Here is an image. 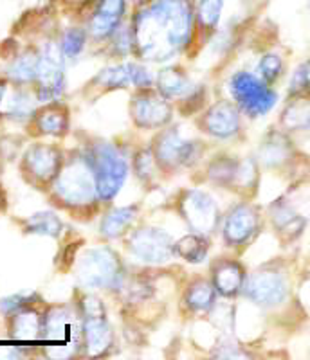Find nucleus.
I'll return each mask as SVG.
<instances>
[{
    "mask_svg": "<svg viewBox=\"0 0 310 360\" xmlns=\"http://www.w3.org/2000/svg\"><path fill=\"white\" fill-rule=\"evenodd\" d=\"M195 24L193 0H151L135 9L134 51L147 62H168L188 45Z\"/></svg>",
    "mask_w": 310,
    "mask_h": 360,
    "instance_id": "obj_1",
    "label": "nucleus"
},
{
    "mask_svg": "<svg viewBox=\"0 0 310 360\" xmlns=\"http://www.w3.org/2000/svg\"><path fill=\"white\" fill-rule=\"evenodd\" d=\"M96 176L98 198L111 202L121 191L128 176V162L118 146L108 143L96 144L89 155Z\"/></svg>",
    "mask_w": 310,
    "mask_h": 360,
    "instance_id": "obj_2",
    "label": "nucleus"
},
{
    "mask_svg": "<svg viewBox=\"0 0 310 360\" xmlns=\"http://www.w3.org/2000/svg\"><path fill=\"white\" fill-rule=\"evenodd\" d=\"M54 189L67 205L83 207L92 204L98 198V188H96V176L90 159L78 157L69 160L58 173Z\"/></svg>",
    "mask_w": 310,
    "mask_h": 360,
    "instance_id": "obj_3",
    "label": "nucleus"
},
{
    "mask_svg": "<svg viewBox=\"0 0 310 360\" xmlns=\"http://www.w3.org/2000/svg\"><path fill=\"white\" fill-rule=\"evenodd\" d=\"M229 92L240 112L249 117H261L269 114L278 101V96L260 76L251 72L232 74L229 79Z\"/></svg>",
    "mask_w": 310,
    "mask_h": 360,
    "instance_id": "obj_4",
    "label": "nucleus"
},
{
    "mask_svg": "<svg viewBox=\"0 0 310 360\" xmlns=\"http://www.w3.org/2000/svg\"><path fill=\"white\" fill-rule=\"evenodd\" d=\"M78 281L89 290L112 288L121 278V263L108 247L89 249L78 263Z\"/></svg>",
    "mask_w": 310,
    "mask_h": 360,
    "instance_id": "obj_5",
    "label": "nucleus"
},
{
    "mask_svg": "<svg viewBox=\"0 0 310 360\" xmlns=\"http://www.w3.org/2000/svg\"><path fill=\"white\" fill-rule=\"evenodd\" d=\"M128 249L137 262L148 265H163L175 254L173 238L157 227H141L128 238Z\"/></svg>",
    "mask_w": 310,
    "mask_h": 360,
    "instance_id": "obj_6",
    "label": "nucleus"
},
{
    "mask_svg": "<svg viewBox=\"0 0 310 360\" xmlns=\"http://www.w3.org/2000/svg\"><path fill=\"white\" fill-rule=\"evenodd\" d=\"M180 214L195 233L209 234L216 229L221 211L215 198L200 189H190L180 198Z\"/></svg>",
    "mask_w": 310,
    "mask_h": 360,
    "instance_id": "obj_7",
    "label": "nucleus"
},
{
    "mask_svg": "<svg viewBox=\"0 0 310 360\" xmlns=\"http://www.w3.org/2000/svg\"><path fill=\"white\" fill-rule=\"evenodd\" d=\"M244 294L258 307L273 308L285 301L289 294V285H287L285 276L280 274L278 270L264 269L254 272L247 279L244 285Z\"/></svg>",
    "mask_w": 310,
    "mask_h": 360,
    "instance_id": "obj_8",
    "label": "nucleus"
},
{
    "mask_svg": "<svg viewBox=\"0 0 310 360\" xmlns=\"http://www.w3.org/2000/svg\"><path fill=\"white\" fill-rule=\"evenodd\" d=\"M130 114L137 128L155 130V128L166 127L172 121L173 110L166 98H163L159 92L143 89L132 98Z\"/></svg>",
    "mask_w": 310,
    "mask_h": 360,
    "instance_id": "obj_9",
    "label": "nucleus"
},
{
    "mask_svg": "<svg viewBox=\"0 0 310 360\" xmlns=\"http://www.w3.org/2000/svg\"><path fill=\"white\" fill-rule=\"evenodd\" d=\"M154 155L161 168H182V166H190L197 160V157H199V143L182 139L177 130H166L155 141Z\"/></svg>",
    "mask_w": 310,
    "mask_h": 360,
    "instance_id": "obj_10",
    "label": "nucleus"
},
{
    "mask_svg": "<svg viewBox=\"0 0 310 360\" xmlns=\"http://www.w3.org/2000/svg\"><path fill=\"white\" fill-rule=\"evenodd\" d=\"M38 99L53 101L63 92V53L56 44H47L38 62Z\"/></svg>",
    "mask_w": 310,
    "mask_h": 360,
    "instance_id": "obj_11",
    "label": "nucleus"
},
{
    "mask_svg": "<svg viewBox=\"0 0 310 360\" xmlns=\"http://www.w3.org/2000/svg\"><path fill=\"white\" fill-rule=\"evenodd\" d=\"M260 214L249 204H238L231 209L224 221V240L229 247H242L249 242L258 229Z\"/></svg>",
    "mask_w": 310,
    "mask_h": 360,
    "instance_id": "obj_12",
    "label": "nucleus"
},
{
    "mask_svg": "<svg viewBox=\"0 0 310 360\" xmlns=\"http://www.w3.org/2000/svg\"><path fill=\"white\" fill-rule=\"evenodd\" d=\"M127 8L128 0H98L89 20L90 37L96 40L111 38L123 24Z\"/></svg>",
    "mask_w": 310,
    "mask_h": 360,
    "instance_id": "obj_13",
    "label": "nucleus"
},
{
    "mask_svg": "<svg viewBox=\"0 0 310 360\" xmlns=\"http://www.w3.org/2000/svg\"><path fill=\"white\" fill-rule=\"evenodd\" d=\"M206 134L216 139H231L240 131V108L231 101H218L202 117Z\"/></svg>",
    "mask_w": 310,
    "mask_h": 360,
    "instance_id": "obj_14",
    "label": "nucleus"
},
{
    "mask_svg": "<svg viewBox=\"0 0 310 360\" xmlns=\"http://www.w3.org/2000/svg\"><path fill=\"white\" fill-rule=\"evenodd\" d=\"M94 82L105 89H127L128 85H134L139 90H143L154 85L151 74L143 65L132 62L101 70V74L96 76Z\"/></svg>",
    "mask_w": 310,
    "mask_h": 360,
    "instance_id": "obj_15",
    "label": "nucleus"
},
{
    "mask_svg": "<svg viewBox=\"0 0 310 360\" xmlns=\"http://www.w3.org/2000/svg\"><path fill=\"white\" fill-rule=\"evenodd\" d=\"M25 168L37 180L47 182L56 179L61 169V153L58 148L47 144H35L24 157Z\"/></svg>",
    "mask_w": 310,
    "mask_h": 360,
    "instance_id": "obj_16",
    "label": "nucleus"
},
{
    "mask_svg": "<svg viewBox=\"0 0 310 360\" xmlns=\"http://www.w3.org/2000/svg\"><path fill=\"white\" fill-rule=\"evenodd\" d=\"M42 332H45V339L61 340L67 348H74L76 337L83 333V326L80 328L67 308H53L42 321Z\"/></svg>",
    "mask_w": 310,
    "mask_h": 360,
    "instance_id": "obj_17",
    "label": "nucleus"
},
{
    "mask_svg": "<svg viewBox=\"0 0 310 360\" xmlns=\"http://www.w3.org/2000/svg\"><path fill=\"white\" fill-rule=\"evenodd\" d=\"M211 281L216 294L222 295V297H235L244 290V266L238 262H232V259H224V262L216 263L215 269H213Z\"/></svg>",
    "mask_w": 310,
    "mask_h": 360,
    "instance_id": "obj_18",
    "label": "nucleus"
},
{
    "mask_svg": "<svg viewBox=\"0 0 310 360\" xmlns=\"http://www.w3.org/2000/svg\"><path fill=\"white\" fill-rule=\"evenodd\" d=\"M83 339L89 355H103L112 346V328L106 323V315L103 317H85L83 323Z\"/></svg>",
    "mask_w": 310,
    "mask_h": 360,
    "instance_id": "obj_19",
    "label": "nucleus"
},
{
    "mask_svg": "<svg viewBox=\"0 0 310 360\" xmlns=\"http://www.w3.org/2000/svg\"><path fill=\"white\" fill-rule=\"evenodd\" d=\"M157 92L166 99L182 98L192 92V82L186 74L177 67H168L157 74Z\"/></svg>",
    "mask_w": 310,
    "mask_h": 360,
    "instance_id": "obj_20",
    "label": "nucleus"
},
{
    "mask_svg": "<svg viewBox=\"0 0 310 360\" xmlns=\"http://www.w3.org/2000/svg\"><path fill=\"white\" fill-rule=\"evenodd\" d=\"M216 290L213 281L208 279H195L184 292V304L193 314H206L215 307Z\"/></svg>",
    "mask_w": 310,
    "mask_h": 360,
    "instance_id": "obj_21",
    "label": "nucleus"
},
{
    "mask_svg": "<svg viewBox=\"0 0 310 360\" xmlns=\"http://www.w3.org/2000/svg\"><path fill=\"white\" fill-rule=\"evenodd\" d=\"M37 127L42 134L54 135V137H60L67 131L69 128V114H67V108L60 103H53V105H47L44 110H40L37 114Z\"/></svg>",
    "mask_w": 310,
    "mask_h": 360,
    "instance_id": "obj_22",
    "label": "nucleus"
},
{
    "mask_svg": "<svg viewBox=\"0 0 310 360\" xmlns=\"http://www.w3.org/2000/svg\"><path fill=\"white\" fill-rule=\"evenodd\" d=\"M271 217H273V224L278 233L285 234L287 238H296L298 234H302L303 227H305V220L302 214L285 202L274 204Z\"/></svg>",
    "mask_w": 310,
    "mask_h": 360,
    "instance_id": "obj_23",
    "label": "nucleus"
},
{
    "mask_svg": "<svg viewBox=\"0 0 310 360\" xmlns=\"http://www.w3.org/2000/svg\"><path fill=\"white\" fill-rule=\"evenodd\" d=\"M135 218H137V205L112 209L111 213L103 218L101 234L105 238H111V240L123 236L130 229V225L134 224Z\"/></svg>",
    "mask_w": 310,
    "mask_h": 360,
    "instance_id": "obj_24",
    "label": "nucleus"
},
{
    "mask_svg": "<svg viewBox=\"0 0 310 360\" xmlns=\"http://www.w3.org/2000/svg\"><path fill=\"white\" fill-rule=\"evenodd\" d=\"M282 124L289 131L310 130V99L298 98L290 101L282 114Z\"/></svg>",
    "mask_w": 310,
    "mask_h": 360,
    "instance_id": "obj_25",
    "label": "nucleus"
},
{
    "mask_svg": "<svg viewBox=\"0 0 310 360\" xmlns=\"http://www.w3.org/2000/svg\"><path fill=\"white\" fill-rule=\"evenodd\" d=\"M290 157V143L285 139V135L273 134L261 144L260 159L269 168H278L287 162Z\"/></svg>",
    "mask_w": 310,
    "mask_h": 360,
    "instance_id": "obj_26",
    "label": "nucleus"
},
{
    "mask_svg": "<svg viewBox=\"0 0 310 360\" xmlns=\"http://www.w3.org/2000/svg\"><path fill=\"white\" fill-rule=\"evenodd\" d=\"M208 250V240L204 238V234L200 233L186 234L184 238H180L179 242H175V252L188 263L206 262Z\"/></svg>",
    "mask_w": 310,
    "mask_h": 360,
    "instance_id": "obj_27",
    "label": "nucleus"
},
{
    "mask_svg": "<svg viewBox=\"0 0 310 360\" xmlns=\"http://www.w3.org/2000/svg\"><path fill=\"white\" fill-rule=\"evenodd\" d=\"M195 22L204 31H215L221 24L225 0H195Z\"/></svg>",
    "mask_w": 310,
    "mask_h": 360,
    "instance_id": "obj_28",
    "label": "nucleus"
},
{
    "mask_svg": "<svg viewBox=\"0 0 310 360\" xmlns=\"http://www.w3.org/2000/svg\"><path fill=\"white\" fill-rule=\"evenodd\" d=\"M38 62H40V54L27 51L22 56H18L15 62L9 65L8 76L15 83H29L37 79L38 74Z\"/></svg>",
    "mask_w": 310,
    "mask_h": 360,
    "instance_id": "obj_29",
    "label": "nucleus"
},
{
    "mask_svg": "<svg viewBox=\"0 0 310 360\" xmlns=\"http://www.w3.org/2000/svg\"><path fill=\"white\" fill-rule=\"evenodd\" d=\"M2 110L8 117L17 119V121H25L35 114V103L27 92L22 90H15L11 96L4 98L2 101Z\"/></svg>",
    "mask_w": 310,
    "mask_h": 360,
    "instance_id": "obj_30",
    "label": "nucleus"
},
{
    "mask_svg": "<svg viewBox=\"0 0 310 360\" xmlns=\"http://www.w3.org/2000/svg\"><path fill=\"white\" fill-rule=\"evenodd\" d=\"M42 332V319L37 311L20 310L13 317V337L15 339H37Z\"/></svg>",
    "mask_w": 310,
    "mask_h": 360,
    "instance_id": "obj_31",
    "label": "nucleus"
},
{
    "mask_svg": "<svg viewBox=\"0 0 310 360\" xmlns=\"http://www.w3.org/2000/svg\"><path fill=\"white\" fill-rule=\"evenodd\" d=\"M61 229H63V224H61L60 218L54 213H37L25 221V231L33 234H40V236H51L56 238L60 236Z\"/></svg>",
    "mask_w": 310,
    "mask_h": 360,
    "instance_id": "obj_32",
    "label": "nucleus"
},
{
    "mask_svg": "<svg viewBox=\"0 0 310 360\" xmlns=\"http://www.w3.org/2000/svg\"><path fill=\"white\" fill-rule=\"evenodd\" d=\"M85 41H87V33L83 31V29L80 27L67 29L60 41L61 53H63V56L66 58L80 56V53L85 49Z\"/></svg>",
    "mask_w": 310,
    "mask_h": 360,
    "instance_id": "obj_33",
    "label": "nucleus"
},
{
    "mask_svg": "<svg viewBox=\"0 0 310 360\" xmlns=\"http://www.w3.org/2000/svg\"><path fill=\"white\" fill-rule=\"evenodd\" d=\"M238 162L231 160L229 157H222V159L215 160V162L209 166V176L215 184L228 186L231 182H235V176H237Z\"/></svg>",
    "mask_w": 310,
    "mask_h": 360,
    "instance_id": "obj_34",
    "label": "nucleus"
},
{
    "mask_svg": "<svg viewBox=\"0 0 310 360\" xmlns=\"http://www.w3.org/2000/svg\"><path fill=\"white\" fill-rule=\"evenodd\" d=\"M283 72V60L280 54L267 53L258 62V76L266 83H274Z\"/></svg>",
    "mask_w": 310,
    "mask_h": 360,
    "instance_id": "obj_35",
    "label": "nucleus"
},
{
    "mask_svg": "<svg viewBox=\"0 0 310 360\" xmlns=\"http://www.w3.org/2000/svg\"><path fill=\"white\" fill-rule=\"evenodd\" d=\"M235 182H237L240 188L247 189L253 188L254 182H256V162L253 159H247L244 162H238L237 176H235Z\"/></svg>",
    "mask_w": 310,
    "mask_h": 360,
    "instance_id": "obj_36",
    "label": "nucleus"
},
{
    "mask_svg": "<svg viewBox=\"0 0 310 360\" xmlns=\"http://www.w3.org/2000/svg\"><path fill=\"white\" fill-rule=\"evenodd\" d=\"M155 155L154 150H141L135 157V173L141 180H148L154 175Z\"/></svg>",
    "mask_w": 310,
    "mask_h": 360,
    "instance_id": "obj_37",
    "label": "nucleus"
},
{
    "mask_svg": "<svg viewBox=\"0 0 310 360\" xmlns=\"http://www.w3.org/2000/svg\"><path fill=\"white\" fill-rule=\"evenodd\" d=\"M310 86V67L309 63H303L302 67H298V70L294 72L292 79H290V94L299 96L302 92H305Z\"/></svg>",
    "mask_w": 310,
    "mask_h": 360,
    "instance_id": "obj_38",
    "label": "nucleus"
},
{
    "mask_svg": "<svg viewBox=\"0 0 310 360\" xmlns=\"http://www.w3.org/2000/svg\"><path fill=\"white\" fill-rule=\"evenodd\" d=\"M82 310L85 317H103L106 315L105 307L99 301L98 297H92V295H87L85 299L82 301Z\"/></svg>",
    "mask_w": 310,
    "mask_h": 360,
    "instance_id": "obj_39",
    "label": "nucleus"
},
{
    "mask_svg": "<svg viewBox=\"0 0 310 360\" xmlns=\"http://www.w3.org/2000/svg\"><path fill=\"white\" fill-rule=\"evenodd\" d=\"M25 304H27L25 295H11V297H6L0 301V310L4 311V314H17V311L24 310Z\"/></svg>",
    "mask_w": 310,
    "mask_h": 360,
    "instance_id": "obj_40",
    "label": "nucleus"
},
{
    "mask_svg": "<svg viewBox=\"0 0 310 360\" xmlns=\"http://www.w3.org/2000/svg\"><path fill=\"white\" fill-rule=\"evenodd\" d=\"M218 348L224 349V352H215L213 355L221 356V359H231V356H244V352H240L237 344L231 342V340H222V342L218 344Z\"/></svg>",
    "mask_w": 310,
    "mask_h": 360,
    "instance_id": "obj_41",
    "label": "nucleus"
},
{
    "mask_svg": "<svg viewBox=\"0 0 310 360\" xmlns=\"http://www.w3.org/2000/svg\"><path fill=\"white\" fill-rule=\"evenodd\" d=\"M130 2L135 6V8H141V6H144V4H148V2H151V0H130Z\"/></svg>",
    "mask_w": 310,
    "mask_h": 360,
    "instance_id": "obj_42",
    "label": "nucleus"
},
{
    "mask_svg": "<svg viewBox=\"0 0 310 360\" xmlns=\"http://www.w3.org/2000/svg\"><path fill=\"white\" fill-rule=\"evenodd\" d=\"M4 96H6V85H4V83H0V107H2Z\"/></svg>",
    "mask_w": 310,
    "mask_h": 360,
    "instance_id": "obj_43",
    "label": "nucleus"
},
{
    "mask_svg": "<svg viewBox=\"0 0 310 360\" xmlns=\"http://www.w3.org/2000/svg\"><path fill=\"white\" fill-rule=\"evenodd\" d=\"M309 8H310V0H309Z\"/></svg>",
    "mask_w": 310,
    "mask_h": 360,
    "instance_id": "obj_44",
    "label": "nucleus"
},
{
    "mask_svg": "<svg viewBox=\"0 0 310 360\" xmlns=\"http://www.w3.org/2000/svg\"><path fill=\"white\" fill-rule=\"evenodd\" d=\"M309 67H310V63H309Z\"/></svg>",
    "mask_w": 310,
    "mask_h": 360,
    "instance_id": "obj_45",
    "label": "nucleus"
}]
</instances>
